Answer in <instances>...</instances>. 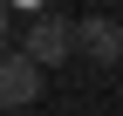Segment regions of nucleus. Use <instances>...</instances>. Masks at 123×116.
Listing matches in <instances>:
<instances>
[{"label":"nucleus","instance_id":"obj_3","mask_svg":"<svg viewBox=\"0 0 123 116\" xmlns=\"http://www.w3.org/2000/svg\"><path fill=\"white\" fill-rule=\"evenodd\" d=\"M82 62H96V75L123 68V27L110 14H82Z\"/></svg>","mask_w":123,"mask_h":116},{"label":"nucleus","instance_id":"obj_2","mask_svg":"<svg viewBox=\"0 0 123 116\" xmlns=\"http://www.w3.org/2000/svg\"><path fill=\"white\" fill-rule=\"evenodd\" d=\"M41 75H48L41 62H27L21 48H7V62H0V103H7V109L41 103Z\"/></svg>","mask_w":123,"mask_h":116},{"label":"nucleus","instance_id":"obj_1","mask_svg":"<svg viewBox=\"0 0 123 116\" xmlns=\"http://www.w3.org/2000/svg\"><path fill=\"white\" fill-rule=\"evenodd\" d=\"M21 55H27V62H41V68L75 62V55H82V21H68V14H48V7H41L34 21H27V34H21Z\"/></svg>","mask_w":123,"mask_h":116}]
</instances>
